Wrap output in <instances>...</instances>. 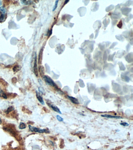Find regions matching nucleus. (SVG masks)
I'll list each match as a JSON object with an SVG mask.
<instances>
[{"label":"nucleus","mask_w":133,"mask_h":150,"mask_svg":"<svg viewBox=\"0 0 133 150\" xmlns=\"http://www.w3.org/2000/svg\"><path fill=\"white\" fill-rule=\"evenodd\" d=\"M102 117H106L107 118H113V119H122L121 117H120V116H112L110 115H107V114H105V115H101Z\"/></svg>","instance_id":"423d86ee"},{"label":"nucleus","mask_w":133,"mask_h":150,"mask_svg":"<svg viewBox=\"0 0 133 150\" xmlns=\"http://www.w3.org/2000/svg\"><path fill=\"white\" fill-rule=\"evenodd\" d=\"M44 79L47 83H48L50 85L53 86V87H55L56 86L55 84L54 83V81L52 80V79H51L50 77H49L48 76L45 75V76H44Z\"/></svg>","instance_id":"7ed1b4c3"},{"label":"nucleus","mask_w":133,"mask_h":150,"mask_svg":"<svg viewBox=\"0 0 133 150\" xmlns=\"http://www.w3.org/2000/svg\"><path fill=\"white\" fill-rule=\"evenodd\" d=\"M120 125L124 126H127L129 125V124L127 122H122V123H120Z\"/></svg>","instance_id":"dca6fc26"},{"label":"nucleus","mask_w":133,"mask_h":150,"mask_svg":"<svg viewBox=\"0 0 133 150\" xmlns=\"http://www.w3.org/2000/svg\"><path fill=\"white\" fill-rule=\"evenodd\" d=\"M2 5V1L1 0H0V6Z\"/></svg>","instance_id":"aec40b11"},{"label":"nucleus","mask_w":133,"mask_h":150,"mask_svg":"<svg viewBox=\"0 0 133 150\" xmlns=\"http://www.w3.org/2000/svg\"><path fill=\"white\" fill-rule=\"evenodd\" d=\"M35 60H34V74H35L36 76L38 75V69H37V57L36 55L35 54Z\"/></svg>","instance_id":"20e7f679"},{"label":"nucleus","mask_w":133,"mask_h":150,"mask_svg":"<svg viewBox=\"0 0 133 150\" xmlns=\"http://www.w3.org/2000/svg\"><path fill=\"white\" fill-rule=\"evenodd\" d=\"M56 118L57 119V120L59 122H62L63 121L64 119L62 117H60L59 115L56 116Z\"/></svg>","instance_id":"2eb2a0df"},{"label":"nucleus","mask_w":133,"mask_h":150,"mask_svg":"<svg viewBox=\"0 0 133 150\" xmlns=\"http://www.w3.org/2000/svg\"><path fill=\"white\" fill-rule=\"evenodd\" d=\"M36 97L37 99H38L39 101L40 102L41 104H42L43 105L45 104L43 98L42 97V96H41L39 93H38L37 92H36Z\"/></svg>","instance_id":"6e6552de"},{"label":"nucleus","mask_w":133,"mask_h":150,"mask_svg":"<svg viewBox=\"0 0 133 150\" xmlns=\"http://www.w3.org/2000/svg\"><path fill=\"white\" fill-rule=\"evenodd\" d=\"M0 97L4 99L7 98V97L5 93H4V92L0 88Z\"/></svg>","instance_id":"1a4fd4ad"},{"label":"nucleus","mask_w":133,"mask_h":150,"mask_svg":"<svg viewBox=\"0 0 133 150\" xmlns=\"http://www.w3.org/2000/svg\"><path fill=\"white\" fill-rule=\"evenodd\" d=\"M40 88L41 89V90L40 89H39V90H40V92L41 93H42V94H44V90H43V89L42 88Z\"/></svg>","instance_id":"a211bd4d"},{"label":"nucleus","mask_w":133,"mask_h":150,"mask_svg":"<svg viewBox=\"0 0 133 150\" xmlns=\"http://www.w3.org/2000/svg\"><path fill=\"white\" fill-rule=\"evenodd\" d=\"M2 120H1V119L0 118V124H1V123H2Z\"/></svg>","instance_id":"6ab92c4d"},{"label":"nucleus","mask_w":133,"mask_h":150,"mask_svg":"<svg viewBox=\"0 0 133 150\" xmlns=\"http://www.w3.org/2000/svg\"><path fill=\"white\" fill-rule=\"evenodd\" d=\"M6 18V10L4 7H0V22L5 21Z\"/></svg>","instance_id":"f03ea898"},{"label":"nucleus","mask_w":133,"mask_h":150,"mask_svg":"<svg viewBox=\"0 0 133 150\" xmlns=\"http://www.w3.org/2000/svg\"><path fill=\"white\" fill-rule=\"evenodd\" d=\"M21 69V67L19 65H16L13 68V70L14 72H17L19 71Z\"/></svg>","instance_id":"9b49d317"},{"label":"nucleus","mask_w":133,"mask_h":150,"mask_svg":"<svg viewBox=\"0 0 133 150\" xmlns=\"http://www.w3.org/2000/svg\"><path fill=\"white\" fill-rule=\"evenodd\" d=\"M42 52L43 50H42L40 52V54H39V62L40 63L41 62V61L42 60Z\"/></svg>","instance_id":"4468645a"},{"label":"nucleus","mask_w":133,"mask_h":150,"mask_svg":"<svg viewBox=\"0 0 133 150\" xmlns=\"http://www.w3.org/2000/svg\"><path fill=\"white\" fill-rule=\"evenodd\" d=\"M14 109V107L13 106H10V107H9L8 108L7 110V111H6V112L8 113V112H12V111Z\"/></svg>","instance_id":"ddd939ff"},{"label":"nucleus","mask_w":133,"mask_h":150,"mask_svg":"<svg viewBox=\"0 0 133 150\" xmlns=\"http://www.w3.org/2000/svg\"><path fill=\"white\" fill-rule=\"evenodd\" d=\"M67 97L72 103L75 104H79V102L78 100L76 98L73 97L69 96H68Z\"/></svg>","instance_id":"0eeeda50"},{"label":"nucleus","mask_w":133,"mask_h":150,"mask_svg":"<svg viewBox=\"0 0 133 150\" xmlns=\"http://www.w3.org/2000/svg\"><path fill=\"white\" fill-rule=\"evenodd\" d=\"M58 0H56V2H55V6H54V9H53V11H54L55 10V9H56L57 7V4H58Z\"/></svg>","instance_id":"f3484780"},{"label":"nucleus","mask_w":133,"mask_h":150,"mask_svg":"<svg viewBox=\"0 0 133 150\" xmlns=\"http://www.w3.org/2000/svg\"><path fill=\"white\" fill-rule=\"evenodd\" d=\"M21 3L22 4H24V5H29V4H32L33 2V1H31V0H21Z\"/></svg>","instance_id":"9d476101"},{"label":"nucleus","mask_w":133,"mask_h":150,"mask_svg":"<svg viewBox=\"0 0 133 150\" xmlns=\"http://www.w3.org/2000/svg\"><path fill=\"white\" fill-rule=\"evenodd\" d=\"M29 130L31 132H39L40 133H48L49 132V131L47 129H41L39 128L34 127L33 126H31L30 125H29Z\"/></svg>","instance_id":"f257e3e1"},{"label":"nucleus","mask_w":133,"mask_h":150,"mask_svg":"<svg viewBox=\"0 0 133 150\" xmlns=\"http://www.w3.org/2000/svg\"><path fill=\"white\" fill-rule=\"evenodd\" d=\"M19 128L20 129H24L26 128L25 124L24 123L21 122L19 125Z\"/></svg>","instance_id":"f8f14e48"},{"label":"nucleus","mask_w":133,"mask_h":150,"mask_svg":"<svg viewBox=\"0 0 133 150\" xmlns=\"http://www.w3.org/2000/svg\"><path fill=\"white\" fill-rule=\"evenodd\" d=\"M48 105L50 107H51V108L53 109V110L55 111V112H58L59 113L61 114V112L60 110V109H59L58 107H57V106L54 105V104H48Z\"/></svg>","instance_id":"39448f33"}]
</instances>
